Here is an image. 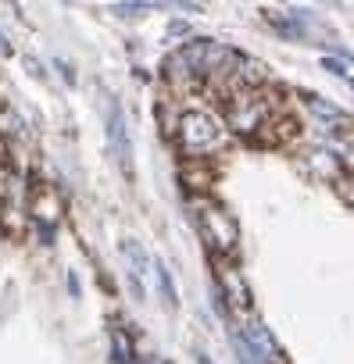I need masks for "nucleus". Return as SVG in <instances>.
Here are the masks:
<instances>
[{
	"mask_svg": "<svg viewBox=\"0 0 354 364\" xmlns=\"http://www.w3.org/2000/svg\"><path fill=\"white\" fill-rule=\"evenodd\" d=\"M219 114H222L226 129L244 136V139L279 143L290 132L286 104H283V97H276L269 90V82H261V86H236V90L222 93L219 97Z\"/></svg>",
	"mask_w": 354,
	"mask_h": 364,
	"instance_id": "nucleus-1",
	"label": "nucleus"
},
{
	"mask_svg": "<svg viewBox=\"0 0 354 364\" xmlns=\"http://www.w3.org/2000/svg\"><path fill=\"white\" fill-rule=\"evenodd\" d=\"M229 129L219 114V107H208V104H187L179 111L172 125V139L179 146V154L187 161H212L219 157L226 146H229Z\"/></svg>",
	"mask_w": 354,
	"mask_h": 364,
	"instance_id": "nucleus-2",
	"label": "nucleus"
},
{
	"mask_svg": "<svg viewBox=\"0 0 354 364\" xmlns=\"http://www.w3.org/2000/svg\"><path fill=\"white\" fill-rule=\"evenodd\" d=\"M190 208H194V222H197V232L204 236L208 250L215 257H236V250H240V225H236L233 211L226 204H219L215 197H208V193H197L190 200Z\"/></svg>",
	"mask_w": 354,
	"mask_h": 364,
	"instance_id": "nucleus-3",
	"label": "nucleus"
},
{
	"mask_svg": "<svg viewBox=\"0 0 354 364\" xmlns=\"http://www.w3.org/2000/svg\"><path fill=\"white\" fill-rule=\"evenodd\" d=\"M58 225H61V197L54 193L51 182L29 175V229L43 247H54Z\"/></svg>",
	"mask_w": 354,
	"mask_h": 364,
	"instance_id": "nucleus-4",
	"label": "nucleus"
},
{
	"mask_svg": "<svg viewBox=\"0 0 354 364\" xmlns=\"http://www.w3.org/2000/svg\"><path fill=\"white\" fill-rule=\"evenodd\" d=\"M215 289L236 318L251 314V286L240 275V268L233 264V257H215Z\"/></svg>",
	"mask_w": 354,
	"mask_h": 364,
	"instance_id": "nucleus-5",
	"label": "nucleus"
},
{
	"mask_svg": "<svg viewBox=\"0 0 354 364\" xmlns=\"http://www.w3.org/2000/svg\"><path fill=\"white\" fill-rule=\"evenodd\" d=\"M108 143H111V154H115L122 175L132 178V139H129V125H125L122 104L115 97L108 100Z\"/></svg>",
	"mask_w": 354,
	"mask_h": 364,
	"instance_id": "nucleus-6",
	"label": "nucleus"
},
{
	"mask_svg": "<svg viewBox=\"0 0 354 364\" xmlns=\"http://www.w3.org/2000/svg\"><path fill=\"white\" fill-rule=\"evenodd\" d=\"M0 139H4L8 154L15 157V164L33 154V129L15 107H0Z\"/></svg>",
	"mask_w": 354,
	"mask_h": 364,
	"instance_id": "nucleus-7",
	"label": "nucleus"
},
{
	"mask_svg": "<svg viewBox=\"0 0 354 364\" xmlns=\"http://www.w3.org/2000/svg\"><path fill=\"white\" fill-rule=\"evenodd\" d=\"M261 22L279 36V40H290V43H308L311 40V15L293 8V11H261Z\"/></svg>",
	"mask_w": 354,
	"mask_h": 364,
	"instance_id": "nucleus-8",
	"label": "nucleus"
},
{
	"mask_svg": "<svg viewBox=\"0 0 354 364\" xmlns=\"http://www.w3.org/2000/svg\"><path fill=\"white\" fill-rule=\"evenodd\" d=\"M122 261H125V279H129V289H132V296L136 300H143L147 296V286H143V279H147V272H150V257H147V250L132 240V236H125L122 240Z\"/></svg>",
	"mask_w": 354,
	"mask_h": 364,
	"instance_id": "nucleus-9",
	"label": "nucleus"
},
{
	"mask_svg": "<svg viewBox=\"0 0 354 364\" xmlns=\"http://www.w3.org/2000/svg\"><path fill=\"white\" fill-rule=\"evenodd\" d=\"M301 104L322 122L318 129H322L326 136H340V132L354 129V118H350L343 107H336V104H329V100H322V97H315V93H301Z\"/></svg>",
	"mask_w": 354,
	"mask_h": 364,
	"instance_id": "nucleus-10",
	"label": "nucleus"
},
{
	"mask_svg": "<svg viewBox=\"0 0 354 364\" xmlns=\"http://www.w3.org/2000/svg\"><path fill=\"white\" fill-rule=\"evenodd\" d=\"M150 272H154V279H157V289H161L165 307H175V304H179V293H175V282H172V275H168L165 261H154V264H150Z\"/></svg>",
	"mask_w": 354,
	"mask_h": 364,
	"instance_id": "nucleus-11",
	"label": "nucleus"
},
{
	"mask_svg": "<svg viewBox=\"0 0 354 364\" xmlns=\"http://www.w3.org/2000/svg\"><path fill=\"white\" fill-rule=\"evenodd\" d=\"M165 0H129V4H115L111 11L118 15V18H140V15H147L150 8H161Z\"/></svg>",
	"mask_w": 354,
	"mask_h": 364,
	"instance_id": "nucleus-12",
	"label": "nucleus"
},
{
	"mask_svg": "<svg viewBox=\"0 0 354 364\" xmlns=\"http://www.w3.org/2000/svg\"><path fill=\"white\" fill-rule=\"evenodd\" d=\"M19 164H15V157L8 154V146H4V139H0V193H4V186H8V178H11V171H15Z\"/></svg>",
	"mask_w": 354,
	"mask_h": 364,
	"instance_id": "nucleus-13",
	"label": "nucleus"
},
{
	"mask_svg": "<svg viewBox=\"0 0 354 364\" xmlns=\"http://www.w3.org/2000/svg\"><path fill=\"white\" fill-rule=\"evenodd\" d=\"M322 68H326L329 75H336V79H343V82H347V79L354 75V72L347 68V61H343V58H322Z\"/></svg>",
	"mask_w": 354,
	"mask_h": 364,
	"instance_id": "nucleus-14",
	"label": "nucleus"
},
{
	"mask_svg": "<svg viewBox=\"0 0 354 364\" xmlns=\"http://www.w3.org/2000/svg\"><path fill=\"white\" fill-rule=\"evenodd\" d=\"M111 353H115V364H132V357H129V343L115 332L111 336Z\"/></svg>",
	"mask_w": 354,
	"mask_h": 364,
	"instance_id": "nucleus-15",
	"label": "nucleus"
},
{
	"mask_svg": "<svg viewBox=\"0 0 354 364\" xmlns=\"http://www.w3.org/2000/svg\"><path fill=\"white\" fill-rule=\"evenodd\" d=\"M336 190H340V197L354 208V171H347V175H340V178H336Z\"/></svg>",
	"mask_w": 354,
	"mask_h": 364,
	"instance_id": "nucleus-16",
	"label": "nucleus"
},
{
	"mask_svg": "<svg viewBox=\"0 0 354 364\" xmlns=\"http://www.w3.org/2000/svg\"><path fill=\"white\" fill-rule=\"evenodd\" d=\"M26 68H29V75H33V79H47V75H43V68H40V61H36V58H26Z\"/></svg>",
	"mask_w": 354,
	"mask_h": 364,
	"instance_id": "nucleus-17",
	"label": "nucleus"
},
{
	"mask_svg": "<svg viewBox=\"0 0 354 364\" xmlns=\"http://www.w3.org/2000/svg\"><path fill=\"white\" fill-rule=\"evenodd\" d=\"M54 65H58V72H61V79H65V82H76V72H72V65H68V61H54Z\"/></svg>",
	"mask_w": 354,
	"mask_h": 364,
	"instance_id": "nucleus-18",
	"label": "nucleus"
},
{
	"mask_svg": "<svg viewBox=\"0 0 354 364\" xmlns=\"http://www.w3.org/2000/svg\"><path fill=\"white\" fill-rule=\"evenodd\" d=\"M187 33H190L187 22H172V26H168V36H187Z\"/></svg>",
	"mask_w": 354,
	"mask_h": 364,
	"instance_id": "nucleus-19",
	"label": "nucleus"
},
{
	"mask_svg": "<svg viewBox=\"0 0 354 364\" xmlns=\"http://www.w3.org/2000/svg\"><path fill=\"white\" fill-rule=\"evenodd\" d=\"M8 54H11V43L4 40V33H0V58H8Z\"/></svg>",
	"mask_w": 354,
	"mask_h": 364,
	"instance_id": "nucleus-20",
	"label": "nucleus"
},
{
	"mask_svg": "<svg viewBox=\"0 0 354 364\" xmlns=\"http://www.w3.org/2000/svg\"><path fill=\"white\" fill-rule=\"evenodd\" d=\"M326 4H340V0H326Z\"/></svg>",
	"mask_w": 354,
	"mask_h": 364,
	"instance_id": "nucleus-21",
	"label": "nucleus"
}]
</instances>
